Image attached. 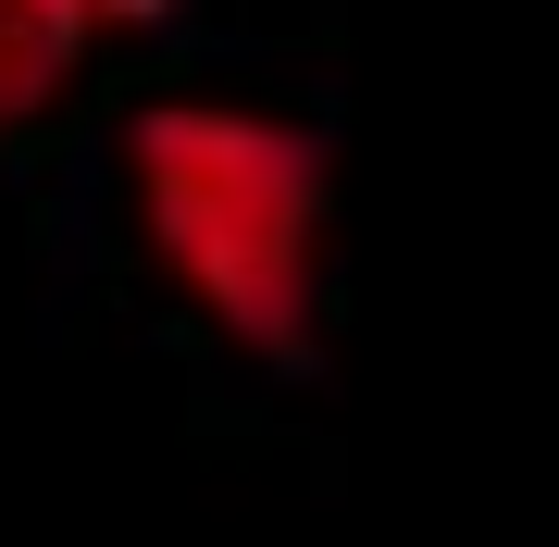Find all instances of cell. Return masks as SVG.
<instances>
[{
	"label": "cell",
	"instance_id": "1",
	"mask_svg": "<svg viewBox=\"0 0 559 547\" xmlns=\"http://www.w3.org/2000/svg\"><path fill=\"white\" fill-rule=\"evenodd\" d=\"M138 237L187 311L299 373L323 348V262H336V163L311 124L249 100H150L124 124Z\"/></svg>",
	"mask_w": 559,
	"mask_h": 547
},
{
	"label": "cell",
	"instance_id": "2",
	"mask_svg": "<svg viewBox=\"0 0 559 547\" xmlns=\"http://www.w3.org/2000/svg\"><path fill=\"white\" fill-rule=\"evenodd\" d=\"M75 62H87V38L50 13V0H0V138H25V124L62 100Z\"/></svg>",
	"mask_w": 559,
	"mask_h": 547
},
{
	"label": "cell",
	"instance_id": "3",
	"mask_svg": "<svg viewBox=\"0 0 559 547\" xmlns=\"http://www.w3.org/2000/svg\"><path fill=\"white\" fill-rule=\"evenodd\" d=\"M50 13L75 25V38H124V25H162L175 0H50Z\"/></svg>",
	"mask_w": 559,
	"mask_h": 547
}]
</instances>
